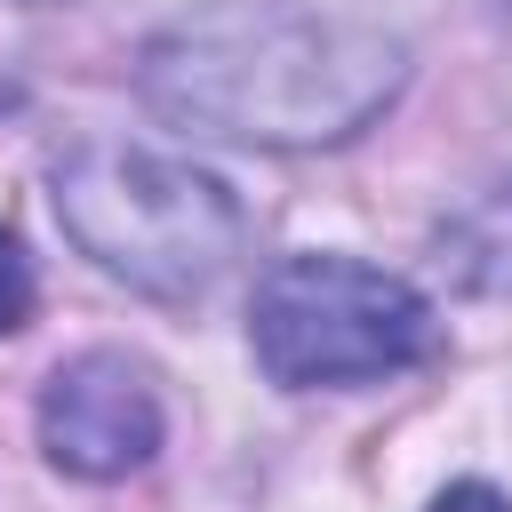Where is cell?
Returning <instances> with one entry per match:
<instances>
[{"instance_id": "1", "label": "cell", "mask_w": 512, "mask_h": 512, "mask_svg": "<svg viewBox=\"0 0 512 512\" xmlns=\"http://www.w3.org/2000/svg\"><path fill=\"white\" fill-rule=\"evenodd\" d=\"M408 88V40L304 0H208L136 56V96L216 144L312 152L360 136Z\"/></svg>"}, {"instance_id": "2", "label": "cell", "mask_w": 512, "mask_h": 512, "mask_svg": "<svg viewBox=\"0 0 512 512\" xmlns=\"http://www.w3.org/2000/svg\"><path fill=\"white\" fill-rule=\"evenodd\" d=\"M48 200L96 272H112L120 288L160 296V304L208 296L248 240V216L224 176L144 152V144H120V136L72 144L48 168Z\"/></svg>"}, {"instance_id": "3", "label": "cell", "mask_w": 512, "mask_h": 512, "mask_svg": "<svg viewBox=\"0 0 512 512\" xmlns=\"http://www.w3.org/2000/svg\"><path fill=\"white\" fill-rule=\"evenodd\" d=\"M432 304L360 256H280L248 304V352L288 392H352L432 360Z\"/></svg>"}, {"instance_id": "4", "label": "cell", "mask_w": 512, "mask_h": 512, "mask_svg": "<svg viewBox=\"0 0 512 512\" xmlns=\"http://www.w3.org/2000/svg\"><path fill=\"white\" fill-rule=\"evenodd\" d=\"M160 432H168V408H160L152 368L112 352V344L64 360L40 384V448L72 480H128V472H144L160 456Z\"/></svg>"}, {"instance_id": "5", "label": "cell", "mask_w": 512, "mask_h": 512, "mask_svg": "<svg viewBox=\"0 0 512 512\" xmlns=\"http://www.w3.org/2000/svg\"><path fill=\"white\" fill-rule=\"evenodd\" d=\"M440 248L456 256V272H464L472 288H512V184L480 192V200L440 232Z\"/></svg>"}, {"instance_id": "6", "label": "cell", "mask_w": 512, "mask_h": 512, "mask_svg": "<svg viewBox=\"0 0 512 512\" xmlns=\"http://www.w3.org/2000/svg\"><path fill=\"white\" fill-rule=\"evenodd\" d=\"M32 320V256H24V240L0 224V336H16Z\"/></svg>"}, {"instance_id": "7", "label": "cell", "mask_w": 512, "mask_h": 512, "mask_svg": "<svg viewBox=\"0 0 512 512\" xmlns=\"http://www.w3.org/2000/svg\"><path fill=\"white\" fill-rule=\"evenodd\" d=\"M424 512H512V496L488 488V480H456V488H440Z\"/></svg>"}, {"instance_id": "8", "label": "cell", "mask_w": 512, "mask_h": 512, "mask_svg": "<svg viewBox=\"0 0 512 512\" xmlns=\"http://www.w3.org/2000/svg\"><path fill=\"white\" fill-rule=\"evenodd\" d=\"M504 8H512V0H504Z\"/></svg>"}]
</instances>
